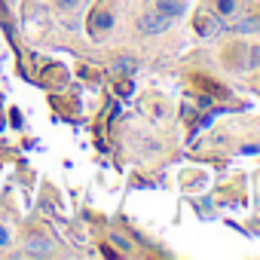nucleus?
Segmentation results:
<instances>
[{
    "mask_svg": "<svg viewBox=\"0 0 260 260\" xmlns=\"http://www.w3.org/2000/svg\"><path fill=\"white\" fill-rule=\"evenodd\" d=\"M110 28H113V16H110L107 10H95V13L89 16V34H92L95 40H104V37L110 34Z\"/></svg>",
    "mask_w": 260,
    "mask_h": 260,
    "instance_id": "nucleus-1",
    "label": "nucleus"
},
{
    "mask_svg": "<svg viewBox=\"0 0 260 260\" xmlns=\"http://www.w3.org/2000/svg\"><path fill=\"white\" fill-rule=\"evenodd\" d=\"M169 25H172V19H169V16H162V13H147V16L141 19V25H138V28H141L144 34H162Z\"/></svg>",
    "mask_w": 260,
    "mask_h": 260,
    "instance_id": "nucleus-2",
    "label": "nucleus"
},
{
    "mask_svg": "<svg viewBox=\"0 0 260 260\" xmlns=\"http://www.w3.org/2000/svg\"><path fill=\"white\" fill-rule=\"evenodd\" d=\"M196 31H199L202 37H214V34L220 31V22H217L214 16H208V13H202V16L196 19Z\"/></svg>",
    "mask_w": 260,
    "mask_h": 260,
    "instance_id": "nucleus-3",
    "label": "nucleus"
},
{
    "mask_svg": "<svg viewBox=\"0 0 260 260\" xmlns=\"http://www.w3.org/2000/svg\"><path fill=\"white\" fill-rule=\"evenodd\" d=\"M156 13H162L169 19H178L184 13V4H181V0H156Z\"/></svg>",
    "mask_w": 260,
    "mask_h": 260,
    "instance_id": "nucleus-4",
    "label": "nucleus"
},
{
    "mask_svg": "<svg viewBox=\"0 0 260 260\" xmlns=\"http://www.w3.org/2000/svg\"><path fill=\"white\" fill-rule=\"evenodd\" d=\"M214 7H217L220 16H233L239 10V0H214Z\"/></svg>",
    "mask_w": 260,
    "mask_h": 260,
    "instance_id": "nucleus-5",
    "label": "nucleus"
},
{
    "mask_svg": "<svg viewBox=\"0 0 260 260\" xmlns=\"http://www.w3.org/2000/svg\"><path fill=\"white\" fill-rule=\"evenodd\" d=\"M113 71H119V74H135V61L132 58H122V61L113 64Z\"/></svg>",
    "mask_w": 260,
    "mask_h": 260,
    "instance_id": "nucleus-6",
    "label": "nucleus"
},
{
    "mask_svg": "<svg viewBox=\"0 0 260 260\" xmlns=\"http://www.w3.org/2000/svg\"><path fill=\"white\" fill-rule=\"evenodd\" d=\"M55 7H58L61 13H74V10L80 7V0H55Z\"/></svg>",
    "mask_w": 260,
    "mask_h": 260,
    "instance_id": "nucleus-7",
    "label": "nucleus"
},
{
    "mask_svg": "<svg viewBox=\"0 0 260 260\" xmlns=\"http://www.w3.org/2000/svg\"><path fill=\"white\" fill-rule=\"evenodd\" d=\"M254 64H260V46H251V61H248V68H254Z\"/></svg>",
    "mask_w": 260,
    "mask_h": 260,
    "instance_id": "nucleus-8",
    "label": "nucleus"
},
{
    "mask_svg": "<svg viewBox=\"0 0 260 260\" xmlns=\"http://www.w3.org/2000/svg\"><path fill=\"white\" fill-rule=\"evenodd\" d=\"M113 245H119L122 251H128V242H125V239H119V236H113Z\"/></svg>",
    "mask_w": 260,
    "mask_h": 260,
    "instance_id": "nucleus-9",
    "label": "nucleus"
},
{
    "mask_svg": "<svg viewBox=\"0 0 260 260\" xmlns=\"http://www.w3.org/2000/svg\"><path fill=\"white\" fill-rule=\"evenodd\" d=\"M0 13H4V4H0Z\"/></svg>",
    "mask_w": 260,
    "mask_h": 260,
    "instance_id": "nucleus-10",
    "label": "nucleus"
}]
</instances>
